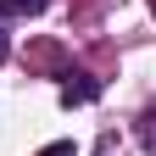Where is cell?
<instances>
[{
	"label": "cell",
	"instance_id": "obj_1",
	"mask_svg": "<svg viewBox=\"0 0 156 156\" xmlns=\"http://www.w3.org/2000/svg\"><path fill=\"white\" fill-rule=\"evenodd\" d=\"M89 101H101V78L84 67H67L62 73V106H89Z\"/></svg>",
	"mask_w": 156,
	"mask_h": 156
},
{
	"label": "cell",
	"instance_id": "obj_2",
	"mask_svg": "<svg viewBox=\"0 0 156 156\" xmlns=\"http://www.w3.org/2000/svg\"><path fill=\"white\" fill-rule=\"evenodd\" d=\"M50 0H0V17H39Z\"/></svg>",
	"mask_w": 156,
	"mask_h": 156
},
{
	"label": "cell",
	"instance_id": "obj_3",
	"mask_svg": "<svg viewBox=\"0 0 156 156\" xmlns=\"http://www.w3.org/2000/svg\"><path fill=\"white\" fill-rule=\"evenodd\" d=\"M34 156H78V145H73V140H56V145H45V151H34Z\"/></svg>",
	"mask_w": 156,
	"mask_h": 156
},
{
	"label": "cell",
	"instance_id": "obj_4",
	"mask_svg": "<svg viewBox=\"0 0 156 156\" xmlns=\"http://www.w3.org/2000/svg\"><path fill=\"white\" fill-rule=\"evenodd\" d=\"M11 56V34H6V17H0V62Z\"/></svg>",
	"mask_w": 156,
	"mask_h": 156
}]
</instances>
